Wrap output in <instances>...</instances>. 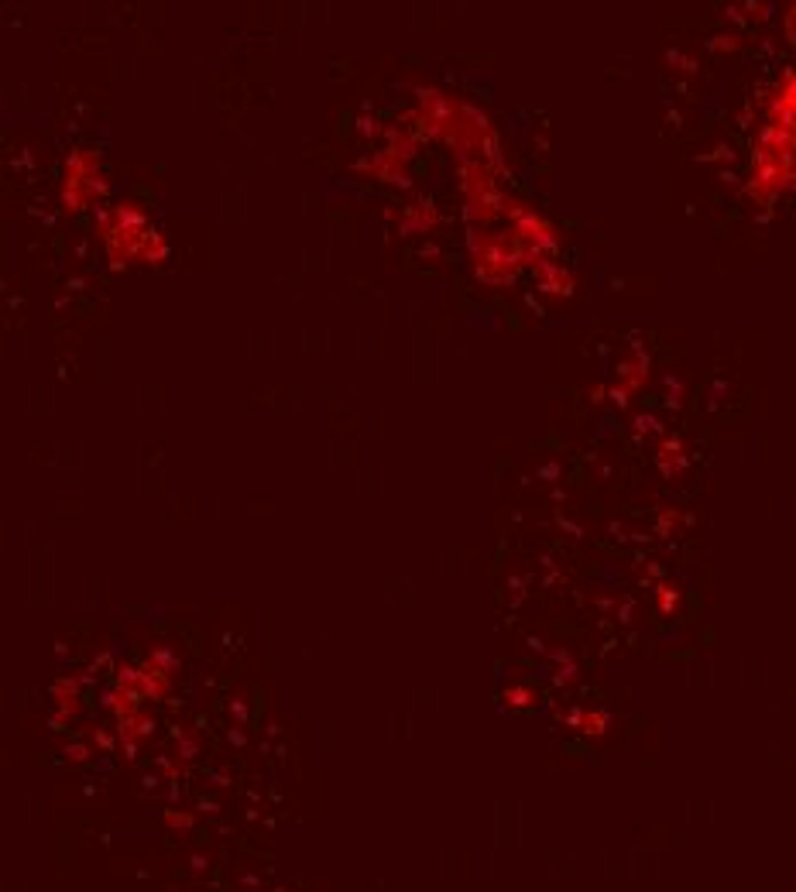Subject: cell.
Instances as JSON below:
<instances>
[{"instance_id":"cell-1","label":"cell","mask_w":796,"mask_h":892,"mask_svg":"<svg viewBox=\"0 0 796 892\" xmlns=\"http://www.w3.org/2000/svg\"><path fill=\"white\" fill-rule=\"evenodd\" d=\"M165 820H169L172 827H175V824H182V827H189V824H193V817H189V814H169Z\"/></svg>"}]
</instances>
